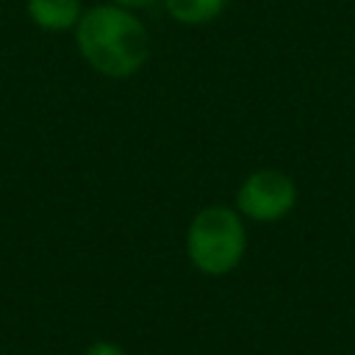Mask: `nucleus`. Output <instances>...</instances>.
Listing matches in <instances>:
<instances>
[{"label":"nucleus","mask_w":355,"mask_h":355,"mask_svg":"<svg viewBox=\"0 0 355 355\" xmlns=\"http://www.w3.org/2000/svg\"><path fill=\"white\" fill-rule=\"evenodd\" d=\"M75 42L83 61L105 78H130L150 58V36L141 19L116 3L80 14Z\"/></svg>","instance_id":"f257e3e1"},{"label":"nucleus","mask_w":355,"mask_h":355,"mask_svg":"<svg viewBox=\"0 0 355 355\" xmlns=\"http://www.w3.org/2000/svg\"><path fill=\"white\" fill-rule=\"evenodd\" d=\"M247 250V233L239 211L227 205L202 208L186 233V255L202 275H227L239 266Z\"/></svg>","instance_id":"f03ea898"},{"label":"nucleus","mask_w":355,"mask_h":355,"mask_svg":"<svg viewBox=\"0 0 355 355\" xmlns=\"http://www.w3.org/2000/svg\"><path fill=\"white\" fill-rule=\"evenodd\" d=\"M297 202V186L294 180L280 169H258L252 172L239 194L236 208L239 214L255 219V222H275L283 219Z\"/></svg>","instance_id":"7ed1b4c3"},{"label":"nucleus","mask_w":355,"mask_h":355,"mask_svg":"<svg viewBox=\"0 0 355 355\" xmlns=\"http://www.w3.org/2000/svg\"><path fill=\"white\" fill-rule=\"evenodd\" d=\"M83 8L80 0H28V17L42 31H67L75 28Z\"/></svg>","instance_id":"20e7f679"},{"label":"nucleus","mask_w":355,"mask_h":355,"mask_svg":"<svg viewBox=\"0 0 355 355\" xmlns=\"http://www.w3.org/2000/svg\"><path fill=\"white\" fill-rule=\"evenodd\" d=\"M166 3V11L172 19L183 22V25H202V22H211L216 19L227 0H164Z\"/></svg>","instance_id":"39448f33"},{"label":"nucleus","mask_w":355,"mask_h":355,"mask_svg":"<svg viewBox=\"0 0 355 355\" xmlns=\"http://www.w3.org/2000/svg\"><path fill=\"white\" fill-rule=\"evenodd\" d=\"M86 355H125V352H122V347H116V344H111V341H94V344L86 349Z\"/></svg>","instance_id":"423d86ee"},{"label":"nucleus","mask_w":355,"mask_h":355,"mask_svg":"<svg viewBox=\"0 0 355 355\" xmlns=\"http://www.w3.org/2000/svg\"><path fill=\"white\" fill-rule=\"evenodd\" d=\"M111 3H116V6H122V8H147V6H153L155 0H111Z\"/></svg>","instance_id":"0eeeda50"}]
</instances>
